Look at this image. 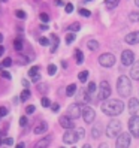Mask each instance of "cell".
<instances>
[{
  "label": "cell",
  "mask_w": 139,
  "mask_h": 148,
  "mask_svg": "<svg viewBox=\"0 0 139 148\" xmlns=\"http://www.w3.org/2000/svg\"><path fill=\"white\" fill-rule=\"evenodd\" d=\"M124 109V103L118 99H106L102 103V111L103 114H106L109 117H117L120 115Z\"/></svg>",
  "instance_id": "obj_1"
},
{
  "label": "cell",
  "mask_w": 139,
  "mask_h": 148,
  "mask_svg": "<svg viewBox=\"0 0 139 148\" xmlns=\"http://www.w3.org/2000/svg\"><path fill=\"white\" fill-rule=\"evenodd\" d=\"M117 91L121 97H129L132 94V82L127 76H120L118 81H117Z\"/></svg>",
  "instance_id": "obj_2"
},
{
  "label": "cell",
  "mask_w": 139,
  "mask_h": 148,
  "mask_svg": "<svg viewBox=\"0 0 139 148\" xmlns=\"http://www.w3.org/2000/svg\"><path fill=\"white\" fill-rule=\"evenodd\" d=\"M120 133H121V123L118 120H111L108 123V127H106L108 138H117Z\"/></svg>",
  "instance_id": "obj_3"
},
{
  "label": "cell",
  "mask_w": 139,
  "mask_h": 148,
  "mask_svg": "<svg viewBox=\"0 0 139 148\" xmlns=\"http://www.w3.org/2000/svg\"><path fill=\"white\" fill-rule=\"evenodd\" d=\"M111 96V87L106 81H102L100 82V87H99V93H97V99L99 100H106L109 99Z\"/></svg>",
  "instance_id": "obj_4"
},
{
  "label": "cell",
  "mask_w": 139,
  "mask_h": 148,
  "mask_svg": "<svg viewBox=\"0 0 139 148\" xmlns=\"http://www.w3.org/2000/svg\"><path fill=\"white\" fill-rule=\"evenodd\" d=\"M99 64L103 67H111L115 64V56L111 54V53H105L99 57Z\"/></svg>",
  "instance_id": "obj_5"
},
{
  "label": "cell",
  "mask_w": 139,
  "mask_h": 148,
  "mask_svg": "<svg viewBox=\"0 0 139 148\" xmlns=\"http://www.w3.org/2000/svg\"><path fill=\"white\" fill-rule=\"evenodd\" d=\"M81 117L84 118L85 123H93L96 120V112H94L93 108L90 106H82L81 108Z\"/></svg>",
  "instance_id": "obj_6"
},
{
  "label": "cell",
  "mask_w": 139,
  "mask_h": 148,
  "mask_svg": "<svg viewBox=\"0 0 139 148\" xmlns=\"http://www.w3.org/2000/svg\"><path fill=\"white\" fill-rule=\"evenodd\" d=\"M129 130L133 138H139V117L138 115H132V118L129 120Z\"/></svg>",
  "instance_id": "obj_7"
},
{
  "label": "cell",
  "mask_w": 139,
  "mask_h": 148,
  "mask_svg": "<svg viewBox=\"0 0 139 148\" xmlns=\"http://www.w3.org/2000/svg\"><path fill=\"white\" fill-rule=\"evenodd\" d=\"M129 145H130V133H127V132L120 133L117 136L115 148H129Z\"/></svg>",
  "instance_id": "obj_8"
},
{
  "label": "cell",
  "mask_w": 139,
  "mask_h": 148,
  "mask_svg": "<svg viewBox=\"0 0 139 148\" xmlns=\"http://www.w3.org/2000/svg\"><path fill=\"white\" fill-rule=\"evenodd\" d=\"M133 62H135V54H133V51L124 49L123 54H121V63H123V66H132Z\"/></svg>",
  "instance_id": "obj_9"
},
{
  "label": "cell",
  "mask_w": 139,
  "mask_h": 148,
  "mask_svg": "<svg viewBox=\"0 0 139 148\" xmlns=\"http://www.w3.org/2000/svg\"><path fill=\"white\" fill-rule=\"evenodd\" d=\"M91 100V97H90V94H88V91L87 90H79L78 91V94H76V103L78 105H87Z\"/></svg>",
  "instance_id": "obj_10"
},
{
  "label": "cell",
  "mask_w": 139,
  "mask_h": 148,
  "mask_svg": "<svg viewBox=\"0 0 139 148\" xmlns=\"http://www.w3.org/2000/svg\"><path fill=\"white\" fill-rule=\"evenodd\" d=\"M76 141H78L76 132H73L72 129H67V132H64V135H63V142L64 144H76Z\"/></svg>",
  "instance_id": "obj_11"
},
{
  "label": "cell",
  "mask_w": 139,
  "mask_h": 148,
  "mask_svg": "<svg viewBox=\"0 0 139 148\" xmlns=\"http://www.w3.org/2000/svg\"><path fill=\"white\" fill-rule=\"evenodd\" d=\"M67 115L71 118H73V120L79 118L81 117V108H79V105H78V103H73V105L69 106L67 108Z\"/></svg>",
  "instance_id": "obj_12"
},
{
  "label": "cell",
  "mask_w": 139,
  "mask_h": 148,
  "mask_svg": "<svg viewBox=\"0 0 139 148\" xmlns=\"http://www.w3.org/2000/svg\"><path fill=\"white\" fill-rule=\"evenodd\" d=\"M48 132V123L47 121H39V123H36V126L33 127V133L34 135H42Z\"/></svg>",
  "instance_id": "obj_13"
},
{
  "label": "cell",
  "mask_w": 139,
  "mask_h": 148,
  "mask_svg": "<svg viewBox=\"0 0 139 148\" xmlns=\"http://www.w3.org/2000/svg\"><path fill=\"white\" fill-rule=\"evenodd\" d=\"M60 126L64 127L66 130H67V129H73V127H75L73 120H72L71 117H69V115H62V117H60Z\"/></svg>",
  "instance_id": "obj_14"
},
{
  "label": "cell",
  "mask_w": 139,
  "mask_h": 148,
  "mask_svg": "<svg viewBox=\"0 0 139 148\" xmlns=\"http://www.w3.org/2000/svg\"><path fill=\"white\" fill-rule=\"evenodd\" d=\"M130 78L135 81H139V60H135L132 63V67H130Z\"/></svg>",
  "instance_id": "obj_15"
},
{
  "label": "cell",
  "mask_w": 139,
  "mask_h": 148,
  "mask_svg": "<svg viewBox=\"0 0 139 148\" xmlns=\"http://www.w3.org/2000/svg\"><path fill=\"white\" fill-rule=\"evenodd\" d=\"M124 40H126V43H129V45H136V43H139V32L129 33L124 38Z\"/></svg>",
  "instance_id": "obj_16"
},
{
  "label": "cell",
  "mask_w": 139,
  "mask_h": 148,
  "mask_svg": "<svg viewBox=\"0 0 139 148\" xmlns=\"http://www.w3.org/2000/svg\"><path fill=\"white\" fill-rule=\"evenodd\" d=\"M138 111H139V100L135 99V97H132V99L129 100V112L132 115H135Z\"/></svg>",
  "instance_id": "obj_17"
},
{
  "label": "cell",
  "mask_w": 139,
  "mask_h": 148,
  "mask_svg": "<svg viewBox=\"0 0 139 148\" xmlns=\"http://www.w3.org/2000/svg\"><path fill=\"white\" fill-rule=\"evenodd\" d=\"M49 144H51V138H42V139H39V141L34 144L33 148H48Z\"/></svg>",
  "instance_id": "obj_18"
},
{
  "label": "cell",
  "mask_w": 139,
  "mask_h": 148,
  "mask_svg": "<svg viewBox=\"0 0 139 148\" xmlns=\"http://www.w3.org/2000/svg\"><path fill=\"white\" fill-rule=\"evenodd\" d=\"M102 129H103V127H102V124H100V123H97L96 126L93 127V130H91V136H93V138H99V136L102 135Z\"/></svg>",
  "instance_id": "obj_19"
},
{
  "label": "cell",
  "mask_w": 139,
  "mask_h": 148,
  "mask_svg": "<svg viewBox=\"0 0 139 148\" xmlns=\"http://www.w3.org/2000/svg\"><path fill=\"white\" fill-rule=\"evenodd\" d=\"M76 93V84H69L67 87H66V96H71V97H72V96Z\"/></svg>",
  "instance_id": "obj_20"
},
{
  "label": "cell",
  "mask_w": 139,
  "mask_h": 148,
  "mask_svg": "<svg viewBox=\"0 0 139 148\" xmlns=\"http://www.w3.org/2000/svg\"><path fill=\"white\" fill-rule=\"evenodd\" d=\"M51 40H53V47H51V53H55L58 48V36L57 34H51Z\"/></svg>",
  "instance_id": "obj_21"
},
{
  "label": "cell",
  "mask_w": 139,
  "mask_h": 148,
  "mask_svg": "<svg viewBox=\"0 0 139 148\" xmlns=\"http://www.w3.org/2000/svg\"><path fill=\"white\" fill-rule=\"evenodd\" d=\"M105 5H106L108 9H115L120 5V0H105Z\"/></svg>",
  "instance_id": "obj_22"
},
{
  "label": "cell",
  "mask_w": 139,
  "mask_h": 148,
  "mask_svg": "<svg viewBox=\"0 0 139 148\" xmlns=\"http://www.w3.org/2000/svg\"><path fill=\"white\" fill-rule=\"evenodd\" d=\"M87 47H88L91 51H96V49H99V42L96 39H90L88 42H87Z\"/></svg>",
  "instance_id": "obj_23"
},
{
  "label": "cell",
  "mask_w": 139,
  "mask_h": 148,
  "mask_svg": "<svg viewBox=\"0 0 139 148\" xmlns=\"http://www.w3.org/2000/svg\"><path fill=\"white\" fill-rule=\"evenodd\" d=\"M129 20L132 23H139V11H132L129 14Z\"/></svg>",
  "instance_id": "obj_24"
},
{
  "label": "cell",
  "mask_w": 139,
  "mask_h": 148,
  "mask_svg": "<svg viewBox=\"0 0 139 148\" xmlns=\"http://www.w3.org/2000/svg\"><path fill=\"white\" fill-rule=\"evenodd\" d=\"M75 58H76V63L78 64H81L84 62V54H82L81 49H75Z\"/></svg>",
  "instance_id": "obj_25"
},
{
  "label": "cell",
  "mask_w": 139,
  "mask_h": 148,
  "mask_svg": "<svg viewBox=\"0 0 139 148\" xmlns=\"http://www.w3.org/2000/svg\"><path fill=\"white\" fill-rule=\"evenodd\" d=\"M14 47H15L16 51H21L23 49V38L21 36H18V38L14 40Z\"/></svg>",
  "instance_id": "obj_26"
},
{
  "label": "cell",
  "mask_w": 139,
  "mask_h": 148,
  "mask_svg": "<svg viewBox=\"0 0 139 148\" xmlns=\"http://www.w3.org/2000/svg\"><path fill=\"white\" fill-rule=\"evenodd\" d=\"M78 79H79L81 82H85L87 79H88V71H82V72H79V75H78Z\"/></svg>",
  "instance_id": "obj_27"
},
{
  "label": "cell",
  "mask_w": 139,
  "mask_h": 148,
  "mask_svg": "<svg viewBox=\"0 0 139 148\" xmlns=\"http://www.w3.org/2000/svg\"><path fill=\"white\" fill-rule=\"evenodd\" d=\"M29 97H30V91H29V88L23 90V93L20 94V99H21L23 102H25V100H29Z\"/></svg>",
  "instance_id": "obj_28"
},
{
  "label": "cell",
  "mask_w": 139,
  "mask_h": 148,
  "mask_svg": "<svg viewBox=\"0 0 139 148\" xmlns=\"http://www.w3.org/2000/svg\"><path fill=\"white\" fill-rule=\"evenodd\" d=\"M76 39V36H75V33L72 32V33H69V34H66V43H67V45H71V43L73 42Z\"/></svg>",
  "instance_id": "obj_29"
},
{
  "label": "cell",
  "mask_w": 139,
  "mask_h": 148,
  "mask_svg": "<svg viewBox=\"0 0 139 148\" xmlns=\"http://www.w3.org/2000/svg\"><path fill=\"white\" fill-rule=\"evenodd\" d=\"M15 16H16V18H20V20H25V16H27V15H25V12L23 9H16L15 11Z\"/></svg>",
  "instance_id": "obj_30"
},
{
  "label": "cell",
  "mask_w": 139,
  "mask_h": 148,
  "mask_svg": "<svg viewBox=\"0 0 139 148\" xmlns=\"http://www.w3.org/2000/svg\"><path fill=\"white\" fill-rule=\"evenodd\" d=\"M81 29V24L79 23H73V24H71V25H69V30H71V32H78V30H79Z\"/></svg>",
  "instance_id": "obj_31"
},
{
  "label": "cell",
  "mask_w": 139,
  "mask_h": 148,
  "mask_svg": "<svg viewBox=\"0 0 139 148\" xmlns=\"http://www.w3.org/2000/svg\"><path fill=\"white\" fill-rule=\"evenodd\" d=\"M87 91H88V94H94V93H96V82H90Z\"/></svg>",
  "instance_id": "obj_32"
},
{
  "label": "cell",
  "mask_w": 139,
  "mask_h": 148,
  "mask_svg": "<svg viewBox=\"0 0 139 148\" xmlns=\"http://www.w3.org/2000/svg\"><path fill=\"white\" fill-rule=\"evenodd\" d=\"M38 90L42 93V94H45L48 91V85L47 84H38Z\"/></svg>",
  "instance_id": "obj_33"
},
{
  "label": "cell",
  "mask_w": 139,
  "mask_h": 148,
  "mask_svg": "<svg viewBox=\"0 0 139 148\" xmlns=\"http://www.w3.org/2000/svg\"><path fill=\"white\" fill-rule=\"evenodd\" d=\"M40 103H42V106H43V108H49V106H51V100H49L48 97H42Z\"/></svg>",
  "instance_id": "obj_34"
},
{
  "label": "cell",
  "mask_w": 139,
  "mask_h": 148,
  "mask_svg": "<svg viewBox=\"0 0 139 148\" xmlns=\"http://www.w3.org/2000/svg\"><path fill=\"white\" fill-rule=\"evenodd\" d=\"M11 64H12V58H9V57L5 58L3 62H2V67H9Z\"/></svg>",
  "instance_id": "obj_35"
},
{
  "label": "cell",
  "mask_w": 139,
  "mask_h": 148,
  "mask_svg": "<svg viewBox=\"0 0 139 148\" xmlns=\"http://www.w3.org/2000/svg\"><path fill=\"white\" fill-rule=\"evenodd\" d=\"M38 72H39V66H33L30 71H29V75L30 76H34V75H38Z\"/></svg>",
  "instance_id": "obj_36"
},
{
  "label": "cell",
  "mask_w": 139,
  "mask_h": 148,
  "mask_svg": "<svg viewBox=\"0 0 139 148\" xmlns=\"http://www.w3.org/2000/svg\"><path fill=\"white\" fill-rule=\"evenodd\" d=\"M27 124H29V118L23 115V117L20 118V126H23V127H25V126H27Z\"/></svg>",
  "instance_id": "obj_37"
},
{
  "label": "cell",
  "mask_w": 139,
  "mask_h": 148,
  "mask_svg": "<svg viewBox=\"0 0 139 148\" xmlns=\"http://www.w3.org/2000/svg\"><path fill=\"white\" fill-rule=\"evenodd\" d=\"M64 11H66V14H72V12H73V5H72V3H67V5L64 6Z\"/></svg>",
  "instance_id": "obj_38"
},
{
  "label": "cell",
  "mask_w": 139,
  "mask_h": 148,
  "mask_svg": "<svg viewBox=\"0 0 139 148\" xmlns=\"http://www.w3.org/2000/svg\"><path fill=\"white\" fill-rule=\"evenodd\" d=\"M18 60H20V64H27V63L30 62L29 57H25V56H24V57H23V56H20V57H18Z\"/></svg>",
  "instance_id": "obj_39"
},
{
  "label": "cell",
  "mask_w": 139,
  "mask_h": 148,
  "mask_svg": "<svg viewBox=\"0 0 139 148\" xmlns=\"http://www.w3.org/2000/svg\"><path fill=\"white\" fill-rule=\"evenodd\" d=\"M39 18H40V21H42V23H45V24L49 21V16H48L47 14H40V15H39Z\"/></svg>",
  "instance_id": "obj_40"
},
{
  "label": "cell",
  "mask_w": 139,
  "mask_h": 148,
  "mask_svg": "<svg viewBox=\"0 0 139 148\" xmlns=\"http://www.w3.org/2000/svg\"><path fill=\"white\" fill-rule=\"evenodd\" d=\"M55 71H57L55 64H49V66H48V73H49V75H54V73H55Z\"/></svg>",
  "instance_id": "obj_41"
},
{
  "label": "cell",
  "mask_w": 139,
  "mask_h": 148,
  "mask_svg": "<svg viewBox=\"0 0 139 148\" xmlns=\"http://www.w3.org/2000/svg\"><path fill=\"white\" fill-rule=\"evenodd\" d=\"M79 15H82V16H90L91 14H90L88 9H84V8H81V9H79Z\"/></svg>",
  "instance_id": "obj_42"
},
{
  "label": "cell",
  "mask_w": 139,
  "mask_h": 148,
  "mask_svg": "<svg viewBox=\"0 0 139 148\" xmlns=\"http://www.w3.org/2000/svg\"><path fill=\"white\" fill-rule=\"evenodd\" d=\"M2 144L12 145V144H14V139H12V138H5V139H2Z\"/></svg>",
  "instance_id": "obj_43"
},
{
  "label": "cell",
  "mask_w": 139,
  "mask_h": 148,
  "mask_svg": "<svg viewBox=\"0 0 139 148\" xmlns=\"http://www.w3.org/2000/svg\"><path fill=\"white\" fill-rule=\"evenodd\" d=\"M76 135H78V139H82V138H84V135H85L84 129H78V130H76Z\"/></svg>",
  "instance_id": "obj_44"
},
{
  "label": "cell",
  "mask_w": 139,
  "mask_h": 148,
  "mask_svg": "<svg viewBox=\"0 0 139 148\" xmlns=\"http://www.w3.org/2000/svg\"><path fill=\"white\" fill-rule=\"evenodd\" d=\"M39 43H40L42 47H47L48 43H49V40H48L47 38H40V39H39Z\"/></svg>",
  "instance_id": "obj_45"
},
{
  "label": "cell",
  "mask_w": 139,
  "mask_h": 148,
  "mask_svg": "<svg viewBox=\"0 0 139 148\" xmlns=\"http://www.w3.org/2000/svg\"><path fill=\"white\" fill-rule=\"evenodd\" d=\"M0 73H2V76L5 78V79H11V78H12V76H11V73H9V72H6V71H2Z\"/></svg>",
  "instance_id": "obj_46"
},
{
  "label": "cell",
  "mask_w": 139,
  "mask_h": 148,
  "mask_svg": "<svg viewBox=\"0 0 139 148\" xmlns=\"http://www.w3.org/2000/svg\"><path fill=\"white\" fill-rule=\"evenodd\" d=\"M25 112H27V114H33V112H34V106L33 105H29L27 108H25Z\"/></svg>",
  "instance_id": "obj_47"
},
{
  "label": "cell",
  "mask_w": 139,
  "mask_h": 148,
  "mask_svg": "<svg viewBox=\"0 0 139 148\" xmlns=\"http://www.w3.org/2000/svg\"><path fill=\"white\" fill-rule=\"evenodd\" d=\"M5 115H8V108H0V117H5Z\"/></svg>",
  "instance_id": "obj_48"
},
{
  "label": "cell",
  "mask_w": 139,
  "mask_h": 148,
  "mask_svg": "<svg viewBox=\"0 0 139 148\" xmlns=\"http://www.w3.org/2000/svg\"><path fill=\"white\" fill-rule=\"evenodd\" d=\"M31 79H33V82L36 84V82H39L40 81V75L38 73V75H34V76H31Z\"/></svg>",
  "instance_id": "obj_49"
},
{
  "label": "cell",
  "mask_w": 139,
  "mask_h": 148,
  "mask_svg": "<svg viewBox=\"0 0 139 148\" xmlns=\"http://www.w3.org/2000/svg\"><path fill=\"white\" fill-rule=\"evenodd\" d=\"M51 109H53L54 112H57L60 109V105H58V103H53V105H51Z\"/></svg>",
  "instance_id": "obj_50"
},
{
  "label": "cell",
  "mask_w": 139,
  "mask_h": 148,
  "mask_svg": "<svg viewBox=\"0 0 139 148\" xmlns=\"http://www.w3.org/2000/svg\"><path fill=\"white\" fill-rule=\"evenodd\" d=\"M21 84H23L24 88H29V85H30V84H29V81H25V79H23V81H21Z\"/></svg>",
  "instance_id": "obj_51"
},
{
  "label": "cell",
  "mask_w": 139,
  "mask_h": 148,
  "mask_svg": "<svg viewBox=\"0 0 139 148\" xmlns=\"http://www.w3.org/2000/svg\"><path fill=\"white\" fill-rule=\"evenodd\" d=\"M3 54H5V47L2 45V43H0V57H2Z\"/></svg>",
  "instance_id": "obj_52"
},
{
  "label": "cell",
  "mask_w": 139,
  "mask_h": 148,
  "mask_svg": "<svg viewBox=\"0 0 139 148\" xmlns=\"http://www.w3.org/2000/svg\"><path fill=\"white\" fill-rule=\"evenodd\" d=\"M15 148H25V144H24V142H21V144H18V145H16Z\"/></svg>",
  "instance_id": "obj_53"
},
{
  "label": "cell",
  "mask_w": 139,
  "mask_h": 148,
  "mask_svg": "<svg viewBox=\"0 0 139 148\" xmlns=\"http://www.w3.org/2000/svg\"><path fill=\"white\" fill-rule=\"evenodd\" d=\"M55 5H58V6H62V5H63V0H55Z\"/></svg>",
  "instance_id": "obj_54"
},
{
  "label": "cell",
  "mask_w": 139,
  "mask_h": 148,
  "mask_svg": "<svg viewBox=\"0 0 139 148\" xmlns=\"http://www.w3.org/2000/svg\"><path fill=\"white\" fill-rule=\"evenodd\" d=\"M40 29H42V30H47V29H48V25H47V24H42V25H40Z\"/></svg>",
  "instance_id": "obj_55"
},
{
  "label": "cell",
  "mask_w": 139,
  "mask_h": 148,
  "mask_svg": "<svg viewBox=\"0 0 139 148\" xmlns=\"http://www.w3.org/2000/svg\"><path fill=\"white\" fill-rule=\"evenodd\" d=\"M99 148H109V147H108L106 144H100V145H99Z\"/></svg>",
  "instance_id": "obj_56"
},
{
  "label": "cell",
  "mask_w": 139,
  "mask_h": 148,
  "mask_svg": "<svg viewBox=\"0 0 139 148\" xmlns=\"http://www.w3.org/2000/svg\"><path fill=\"white\" fill-rule=\"evenodd\" d=\"M2 42H3V34L0 33V43H2Z\"/></svg>",
  "instance_id": "obj_57"
},
{
  "label": "cell",
  "mask_w": 139,
  "mask_h": 148,
  "mask_svg": "<svg viewBox=\"0 0 139 148\" xmlns=\"http://www.w3.org/2000/svg\"><path fill=\"white\" fill-rule=\"evenodd\" d=\"M82 148H91V147H90V145H88V144H85V145H84V147H82Z\"/></svg>",
  "instance_id": "obj_58"
},
{
  "label": "cell",
  "mask_w": 139,
  "mask_h": 148,
  "mask_svg": "<svg viewBox=\"0 0 139 148\" xmlns=\"http://www.w3.org/2000/svg\"><path fill=\"white\" fill-rule=\"evenodd\" d=\"M135 5H136V6L139 8V0H135Z\"/></svg>",
  "instance_id": "obj_59"
},
{
  "label": "cell",
  "mask_w": 139,
  "mask_h": 148,
  "mask_svg": "<svg viewBox=\"0 0 139 148\" xmlns=\"http://www.w3.org/2000/svg\"><path fill=\"white\" fill-rule=\"evenodd\" d=\"M85 2H91V0H85Z\"/></svg>",
  "instance_id": "obj_60"
},
{
  "label": "cell",
  "mask_w": 139,
  "mask_h": 148,
  "mask_svg": "<svg viewBox=\"0 0 139 148\" xmlns=\"http://www.w3.org/2000/svg\"><path fill=\"white\" fill-rule=\"evenodd\" d=\"M2 2H8V0H2Z\"/></svg>",
  "instance_id": "obj_61"
},
{
  "label": "cell",
  "mask_w": 139,
  "mask_h": 148,
  "mask_svg": "<svg viewBox=\"0 0 139 148\" xmlns=\"http://www.w3.org/2000/svg\"><path fill=\"white\" fill-rule=\"evenodd\" d=\"M60 148H64V147H60Z\"/></svg>",
  "instance_id": "obj_62"
}]
</instances>
